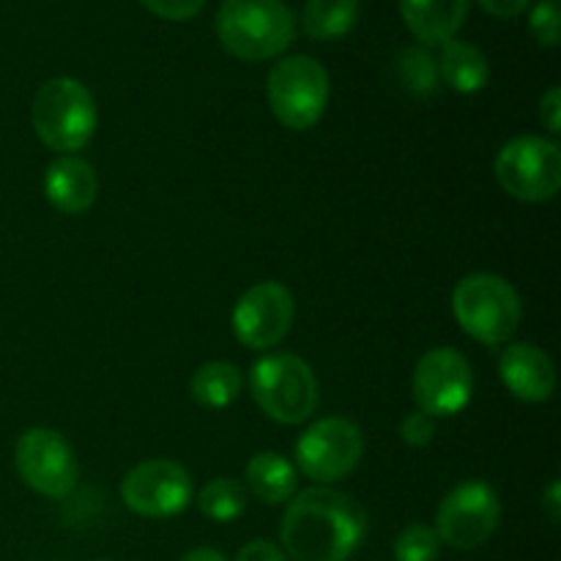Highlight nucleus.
<instances>
[{
	"instance_id": "nucleus-1",
	"label": "nucleus",
	"mask_w": 561,
	"mask_h": 561,
	"mask_svg": "<svg viewBox=\"0 0 561 561\" xmlns=\"http://www.w3.org/2000/svg\"><path fill=\"white\" fill-rule=\"evenodd\" d=\"M367 515L348 493L310 488L290 499L279 537L294 561H348L362 546Z\"/></svg>"
},
{
	"instance_id": "nucleus-2",
	"label": "nucleus",
	"mask_w": 561,
	"mask_h": 561,
	"mask_svg": "<svg viewBox=\"0 0 561 561\" xmlns=\"http://www.w3.org/2000/svg\"><path fill=\"white\" fill-rule=\"evenodd\" d=\"M217 36L233 58H277L296 36V16L283 0H225L217 14Z\"/></svg>"
},
{
	"instance_id": "nucleus-3",
	"label": "nucleus",
	"mask_w": 561,
	"mask_h": 561,
	"mask_svg": "<svg viewBox=\"0 0 561 561\" xmlns=\"http://www.w3.org/2000/svg\"><path fill=\"white\" fill-rule=\"evenodd\" d=\"M31 121L44 146L71 157L91 142L99 113L91 91L80 80L53 77L33 96Z\"/></svg>"
},
{
	"instance_id": "nucleus-4",
	"label": "nucleus",
	"mask_w": 561,
	"mask_h": 561,
	"mask_svg": "<svg viewBox=\"0 0 561 561\" xmlns=\"http://www.w3.org/2000/svg\"><path fill=\"white\" fill-rule=\"evenodd\" d=\"M453 312L463 332L482 345H502L518 329L524 307L513 285L499 274L477 272L453 290Z\"/></svg>"
},
{
	"instance_id": "nucleus-5",
	"label": "nucleus",
	"mask_w": 561,
	"mask_h": 561,
	"mask_svg": "<svg viewBox=\"0 0 561 561\" xmlns=\"http://www.w3.org/2000/svg\"><path fill=\"white\" fill-rule=\"evenodd\" d=\"M252 400L268 420L299 425L318 405V378L296 354H268L250 370Z\"/></svg>"
},
{
	"instance_id": "nucleus-6",
	"label": "nucleus",
	"mask_w": 561,
	"mask_h": 561,
	"mask_svg": "<svg viewBox=\"0 0 561 561\" xmlns=\"http://www.w3.org/2000/svg\"><path fill=\"white\" fill-rule=\"evenodd\" d=\"M266 93L274 118L285 129L307 131L329 104V75L310 55H290L272 66Z\"/></svg>"
},
{
	"instance_id": "nucleus-7",
	"label": "nucleus",
	"mask_w": 561,
	"mask_h": 561,
	"mask_svg": "<svg viewBox=\"0 0 561 561\" xmlns=\"http://www.w3.org/2000/svg\"><path fill=\"white\" fill-rule=\"evenodd\" d=\"M493 170L502 190L515 201L546 203L561 186V151L546 137H515L499 151Z\"/></svg>"
},
{
	"instance_id": "nucleus-8",
	"label": "nucleus",
	"mask_w": 561,
	"mask_h": 561,
	"mask_svg": "<svg viewBox=\"0 0 561 561\" xmlns=\"http://www.w3.org/2000/svg\"><path fill=\"white\" fill-rule=\"evenodd\" d=\"M365 453V436L359 425L345 416H327L307 427L294 447L296 469L321 485L348 477Z\"/></svg>"
},
{
	"instance_id": "nucleus-9",
	"label": "nucleus",
	"mask_w": 561,
	"mask_h": 561,
	"mask_svg": "<svg viewBox=\"0 0 561 561\" xmlns=\"http://www.w3.org/2000/svg\"><path fill=\"white\" fill-rule=\"evenodd\" d=\"M502 502L482 480H466L444 496L436 515V535L455 551H474L485 546L499 529Z\"/></svg>"
},
{
	"instance_id": "nucleus-10",
	"label": "nucleus",
	"mask_w": 561,
	"mask_h": 561,
	"mask_svg": "<svg viewBox=\"0 0 561 561\" xmlns=\"http://www.w3.org/2000/svg\"><path fill=\"white\" fill-rule=\"evenodd\" d=\"M14 466L22 482L47 499L69 496L80 474L75 449L53 427H31L22 433L14 447Z\"/></svg>"
},
{
	"instance_id": "nucleus-11",
	"label": "nucleus",
	"mask_w": 561,
	"mask_h": 561,
	"mask_svg": "<svg viewBox=\"0 0 561 561\" xmlns=\"http://www.w3.org/2000/svg\"><path fill=\"white\" fill-rule=\"evenodd\" d=\"M411 389L422 414L433 420L455 416L469 405L474 392V373L469 359L455 348H433L416 362Z\"/></svg>"
},
{
	"instance_id": "nucleus-12",
	"label": "nucleus",
	"mask_w": 561,
	"mask_h": 561,
	"mask_svg": "<svg viewBox=\"0 0 561 561\" xmlns=\"http://www.w3.org/2000/svg\"><path fill=\"white\" fill-rule=\"evenodd\" d=\"M296 318L294 294L283 283H257L241 294L236 301L233 316V334L241 345L252 351H268L285 340Z\"/></svg>"
},
{
	"instance_id": "nucleus-13",
	"label": "nucleus",
	"mask_w": 561,
	"mask_h": 561,
	"mask_svg": "<svg viewBox=\"0 0 561 561\" xmlns=\"http://www.w3.org/2000/svg\"><path fill=\"white\" fill-rule=\"evenodd\" d=\"M121 499L142 518H170L192 502V477L175 460H146L124 477Z\"/></svg>"
},
{
	"instance_id": "nucleus-14",
	"label": "nucleus",
	"mask_w": 561,
	"mask_h": 561,
	"mask_svg": "<svg viewBox=\"0 0 561 561\" xmlns=\"http://www.w3.org/2000/svg\"><path fill=\"white\" fill-rule=\"evenodd\" d=\"M499 376L510 394L524 403H546L557 389V367L535 343H513L502 351Z\"/></svg>"
},
{
	"instance_id": "nucleus-15",
	"label": "nucleus",
	"mask_w": 561,
	"mask_h": 561,
	"mask_svg": "<svg viewBox=\"0 0 561 561\" xmlns=\"http://www.w3.org/2000/svg\"><path fill=\"white\" fill-rule=\"evenodd\" d=\"M44 195L60 214H85L99 195L96 170L75 153L58 157L44 173Z\"/></svg>"
},
{
	"instance_id": "nucleus-16",
	"label": "nucleus",
	"mask_w": 561,
	"mask_h": 561,
	"mask_svg": "<svg viewBox=\"0 0 561 561\" xmlns=\"http://www.w3.org/2000/svg\"><path fill=\"white\" fill-rule=\"evenodd\" d=\"M405 27L427 47L449 42L469 14V0H400Z\"/></svg>"
},
{
	"instance_id": "nucleus-17",
	"label": "nucleus",
	"mask_w": 561,
	"mask_h": 561,
	"mask_svg": "<svg viewBox=\"0 0 561 561\" xmlns=\"http://www.w3.org/2000/svg\"><path fill=\"white\" fill-rule=\"evenodd\" d=\"M438 77L458 93H477L491 80V66L480 47L469 42L449 38L442 44L438 55Z\"/></svg>"
},
{
	"instance_id": "nucleus-18",
	"label": "nucleus",
	"mask_w": 561,
	"mask_h": 561,
	"mask_svg": "<svg viewBox=\"0 0 561 561\" xmlns=\"http://www.w3.org/2000/svg\"><path fill=\"white\" fill-rule=\"evenodd\" d=\"M244 480L252 496L263 504L290 502L296 496V485H299L296 466L277 453H257L255 458H250Z\"/></svg>"
},
{
	"instance_id": "nucleus-19",
	"label": "nucleus",
	"mask_w": 561,
	"mask_h": 561,
	"mask_svg": "<svg viewBox=\"0 0 561 561\" xmlns=\"http://www.w3.org/2000/svg\"><path fill=\"white\" fill-rule=\"evenodd\" d=\"M244 378L230 362H206L190 378V394L203 409H228L241 394Z\"/></svg>"
},
{
	"instance_id": "nucleus-20",
	"label": "nucleus",
	"mask_w": 561,
	"mask_h": 561,
	"mask_svg": "<svg viewBox=\"0 0 561 561\" xmlns=\"http://www.w3.org/2000/svg\"><path fill=\"white\" fill-rule=\"evenodd\" d=\"M359 20V0H307L301 25L316 42H334L354 31Z\"/></svg>"
},
{
	"instance_id": "nucleus-21",
	"label": "nucleus",
	"mask_w": 561,
	"mask_h": 561,
	"mask_svg": "<svg viewBox=\"0 0 561 561\" xmlns=\"http://www.w3.org/2000/svg\"><path fill=\"white\" fill-rule=\"evenodd\" d=\"M197 507H201L206 518L217 520V524H228V520L244 515L247 491L233 477H217L208 485H203L201 496H197Z\"/></svg>"
},
{
	"instance_id": "nucleus-22",
	"label": "nucleus",
	"mask_w": 561,
	"mask_h": 561,
	"mask_svg": "<svg viewBox=\"0 0 561 561\" xmlns=\"http://www.w3.org/2000/svg\"><path fill=\"white\" fill-rule=\"evenodd\" d=\"M394 71H398V82L414 96H431L438 91V60L425 47H405L400 49L398 60H394Z\"/></svg>"
},
{
	"instance_id": "nucleus-23",
	"label": "nucleus",
	"mask_w": 561,
	"mask_h": 561,
	"mask_svg": "<svg viewBox=\"0 0 561 561\" xmlns=\"http://www.w3.org/2000/svg\"><path fill=\"white\" fill-rule=\"evenodd\" d=\"M394 559L398 561H436L442 551L436 529L425 524H409L394 537Z\"/></svg>"
},
{
	"instance_id": "nucleus-24",
	"label": "nucleus",
	"mask_w": 561,
	"mask_h": 561,
	"mask_svg": "<svg viewBox=\"0 0 561 561\" xmlns=\"http://www.w3.org/2000/svg\"><path fill=\"white\" fill-rule=\"evenodd\" d=\"M529 27H531V36L537 38V44H542V47H557L559 44V3L557 0H540V3L531 9Z\"/></svg>"
},
{
	"instance_id": "nucleus-25",
	"label": "nucleus",
	"mask_w": 561,
	"mask_h": 561,
	"mask_svg": "<svg viewBox=\"0 0 561 561\" xmlns=\"http://www.w3.org/2000/svg\"><path fill=\"white\" fill-rule=\"evenodd\" d=\"M433 436H436V420L422 414V411H414V414H409L400 422V438L409 447H427L433 442Z\"/></svg>"
},
{
	"instance_id": "nucleus-26",
	"label": "nucleus",
	"mask_w": 561,
	"mask_h": 561,
	"mask_svg": "<svg viewBox=\"0 0 561 561\" xmlns=\"http://www.w3.org/2000/svg\"><path fill=\"white\" fill-rule=\"evenodd\" d=\"M148 11H153L157 16L170 22H184L192 20L195 14H201V9L206 5V0H140Z\"/></svg>"
},
{
	"instance_id": "nucleus-27",
	"label": "nucleus",
	"mask_w": 561,
	"mask_h": 561,
	"mask_svg": "<svg viewBox=\"0 0 561 561\" xmlns=\"http://www.w3.org/2000/svg\"><path fill=\"white\" fill-rule=\"evenodd\" d=\"M540 121H542V126L551 131V135H559V131H561L559 129V126H561V91H559V85H553L551 91L542 96Z\"/></svg>"
},
{
	"instance_id": "nucleus-28",
	"label": "nucleus",
	"mask_w": 561,
	"mask_h": 561,
	"mask_svg": "<svg viewBox=\"0 0 561 561\" xmlns=\"http://www.w3.org/2000/svg\"><path fill=\"white\" fill-rule=\"evenodd\" d=\"M236 561H288V559H285V553L279 551L274 542L252 540V542H247L244 548H241Z\"/></svg>"
},
{
	"instance_id": "nucleus-29",
	"label": "nucleus",
	"mask_w": 561,
	"mask_h": 561,
	"mask_svg": "<svg viewBox=\"0 0 561 561\" xmlns=\"http://www.w3.org/2000/svg\"><path fill=\"white\" fill-rule=\"evenodd\" d=\"M480 5L488 11V14L510 20V16L524 14V11L531 5V0H480Z\"/></svg>"
},
{
	"instance_id": "nucleus-30",
	"label": "nucleus",
	"mask_w": 561,
	"mask_h": 561,
	"mask_svg": "<svg viewBox=\"0 0 561 561\" xmlns=\"http://www.w3.org/2000/svg\"><path fill=\"white\" fill-rule=\"evenodd\" d=\"M542 510L548 513L551 524H559V518H561V485H559V480H553L551 485H548L546 496H542Z\"/></svg>"
},
{
	"instance_id": "nucleus-31",
	"label": "nucleus",
	"mask_w": 561,
	"mask_h": 561,
	"mask_svg": "<svg viewBox=\"0 0 561 561\" xmlns=\"http://www.w3.org/2000/svg\"><path fill=\"white\" fill-rule=\"evenodd\" d=\"M181 561H228V559H225L219 551H214V548H195V551L184 553V559Z\"/></svg>"
},
{
	"instance_id": "nucleus-32",
	"label": "nucleus",
	"mask_w": 561,
	"mask_h": 561,
	"mask_svg": "<svg viewBox=\"0 0 561 561\" xmlns=\"http://www.w3.org/2000/svg\"><path fill=\"white\" fill-rule=\"evenodd\" d=\"M99 561H110V559H99Z\"/></svg>"
}]
</instances>
